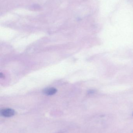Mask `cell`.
Wrapping results in <instances>:
<instances>
[{"mask_svg":"<svg viewBox=\"0 0 133 133\" xmlns=\"http://www.w3.org/2000/svg\"></svg>","mask_w":133,"mask_h":133,"instance_id":"obj_4","label":"cell"},{"mask_svg":"<svg viewBox=\"0 0 133 133\" xmlns=\"http://www.w3.org/2000/svg\"><path fill=\"white\" fill-rule=\"evenodd\" d=\"M15 110L11 108H6L2 109L1 111V114L2 116L5 117H11L15 115Z\"/></svg>","mask_w":133,"mask_h":133,"instance_id":"obj_1","label":"cell"},{"mask_svg":"<svg viewBox=\"0 0 133 133\" xmlns=\"http://www.w3.org/2000/svg\"><path fill=\"white\" fill-rule=\"evenodd\" d=\"M57 92V89L53 87L46 88L43 91L44 94L47 95H54L56 94Z\"/></svg>","mask_w":133,"mask_h":133,"instance_id":"obj_2","label":"cell"},{"mask_svg":"<svg viewBox=\"0 0 133 133\" xmlns=\"http://www.w3.org/2000/svg\"><path fill=\"white\" fill-rule=\"evenodd\" d=\"M0 77H4V74H3L1 73V74H0Z\"/></svg>","mask_w":133,"mask_h":133,"instance_id":"obj_3","label":"cell"}]
</instances>
